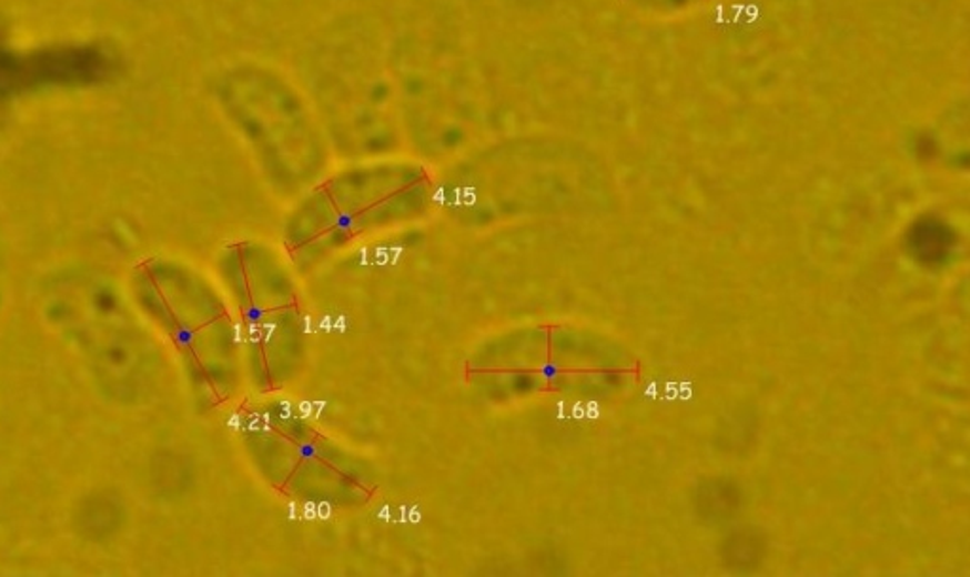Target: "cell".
I'll list each match as a JSON object with an SVG mask.
<instances>
[{
  "instance_id": "obj_9",
  "label": "cell",
  "mask_w": 970,
  "mask_h": 577,
  "mask_svg": "<svg viewBox=\"0 0 970 577\" xmlns=\"http://www.w3.org/2000/svg\"><path fill=\"white\" fill-rule=\"evenodd\" d=\"M543 373L544 377L554 378L557 375V366H554V364H548V366L544 367Z\"/></svg>"
},
{
  "instance_id": "obj_10",
  "label": "cell",
  "mask_w": 970,
  "mask_h": 577,
  "mask_svg": "<svg viewBox=\"0 0 970 577\" xmlns=\"http://www.w3.org/2000/svg\"><path fill=\"white\" fill-rule=\"evenodd\" d=\"M315 451H317V449H315V447H313V445H304V447H302V449H300V453H302V455H304V456H313V455H315Z\"/></svg>"
},
{
  "instance_id": "obj_6",
  "label": "cell",
  "mask_w": 970,
  "mask_h": 577,
  "mask_svg": "<svg viewBox=\"0 0 970 577\" xmlns=\"http://www.w3.org/2000/svg\"><path fill=\"white\" fill-rule=\"evenodd\" d=\"M336 227L350 230V227H353V216H350V214H340L336 219Z\"/></svg>"
},
{
  "instance_id": "obj_11",
  "label": "cell",
  "mask_w": 970,
  "mask_h": 577,
  "mask_svg": "<svg viewBox=\"0 0 970 577\" xmlns=\"http://www.w3.org/2000/svg\"><path fill=\"white\" fill-rule=\"evenodd\" d=\"M192 337H194V335L190 334V332H181L182 343H190V341H192Z\"/></svg>"
},
{
  "instance_id": "obj_7",
  "label": "cell",
  "mask_w": 970,
  "mask_h": 577,
  "mask_svg": "<svg viewBox=\"0 0 970 577\" xmlns=\"http://www.w3.org/2000/svg\"><path fill=\"white\" fill-rule=\"evenodd\" d=\"M654 4H661V7H683L686 2H693V0H650Z\"/></svg>"
},
{
  "instance_id": "obj_3",
  "label": "cell",
  "mask_w": 970,
  "mask_h": 577,
  "mask_svg": "<svg viewBox=\"0 0 970 577\" xmlns=\"http://www.w3.org/2000/svg\"><path fill=\"white\" fill-rule=\"evenodd\" d=\"M696 512L713 525L734 519L741 507V490L728 479H713L696 490Z\"/></svg>"
},
{
  "instance_id": "obj_2",
  "label": "cell",
  "mask_w": 970,
  "mask_h": 577,
  "mask_svg": "<svg viewBox=\"0 0 970 577\" xmlns=\"http://www.w3.org/2000/svg\"><path fill=\"white\" fill-rule=\"evenodd\" d=\"M401 122L425 139L457 142L484 122V95L463 61L436 45L408 44L391 58Z\"/></svg>"
},
{
  "instance_id": "obj_4",
  "label": "cell",
  "mask_w": 970,
  "mask_h": 577,
  "mask_svg": "<svg viewBox=\"0 0 970 577\" xmlns=\"http://www.w3.org/2000/svg\"><path fill=\"white\" fill-rule=\"evenodd\" d=\"M908 244L919 262L940 265L950 256L951 249L956 244V235L948 225L938 220H921L910 231Z\"/></svg>"
},
{
  "instance_id": "obj_5",
  "label": "cell",
  "mask_w": 970,
  "mask_h": 577,
  "mask_svg": "<svg viewBox=\"0 0 970 577\" xmlns=\"http://www.w3.org/2000/svg\"><path fill=\"white\" fill-rule=\"evenodd\" d=\"M725 563L731 570L749 571L762 563L764 539L755 530H738L726 539L723 547Z\"/></svg>"
},
{
  "instance_id": "obj_1",
  "label": "cell",
  "mask_w": 970,
  "mask_h": 577,
  "mask_svg": "<svg viewBox=\"0 0 970 577\" xmlns=\"http://www.w3.org/2000/svg\"><path fill=\"white\" fill-rule=\"evenodd\" d=\"M321 120L337 135L393 139L401 112L387 52L361 27L329 34L310 59L307 77Z\"/></svg>"
},
{
  "instance_id": "obj_8",
  "label": "cell",
  "mask_w": 970,
  "mask_h": 577,
  "mask_svg": "<svg viewBox=\"0 0 970 577\" xmlns=\"http://www.w3.org/2000/svg\"><path fill=\"white\" fill-rule=\"evenodd\" d=\"M262 315H264V313H262V311L256 307L249 308V311H246V318H249V321L251 322H259L260 318H262Z\"/></svg>"
}]
</instances>
